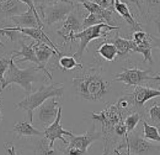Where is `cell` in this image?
Listing matches in <instances>:
<instances>
[{
  "instance_id": "1",
  "label": "cell",
  "mask_w": 160,
  "mask_h": 155,
  "mask_svg": "<svg viewBox=\"0 0 160 155\" xmlns=\"http://www.w3.org/2000/svg\"><path fill=\"white\" fill-rule=\"evenodd\" d=\"M83 69L73 78L76 95L88 101H100L110 92L111 82L103 76L97 65Z\"/></svg>"
},
{
  "instance_id": "2",
  "label": "cell",
  "mask_w": 160,
  "mask_h": 155,
  "mask_svg": "<svg viewBox=\"0 0 160 155\" xmlns=\"http://www.w3.org/2000/svg\"><path fill=\"white\" fill-rule=\"evenodd\" d=\"M92 119L93 121H98L101 123L102 129V142L104 144V154H109L114 152L119 144L118 135L115 133V126L123 119V114L118 109L116 103L108 106L106 108L99 112H92Z\"/></svg>"
},
{
  "instance_id": "3",
  "label": "cell",
  "mask_w": 160,
  "mask_h": 155,
  "mask_svg": "<svg viewBox=\"0 0 160 155\" xmlns=\"http://www.w3.org/2000/svg\"><path fill=\"white\" fill-rule=\"evenodd\" d=\"M39 70L41 69L35 64L26 69H20L16 63L15 58L11 56L10 67L4 76L1 78V88L3 90L11 84H17L23 89L28 95L32 92L33 83L40 81Z\"/></svg>"
},
{
  "instance_id": "4",
  "label": "cell",
  "mask_w": 160,
  "mask_h": 155,
  "mask_svg": "<svg viewBox=\"0 0 160 155\" xmlns=\"http://www.w3.org/2000/svg\"><path fill=\"white\" fill-rule=\"evenodd\" d=\"M64 93V87L62 83L42 85L35 92H31L16 104V109L23 110L28 113L29 121L33 123V112L52 97L62 98Z\"/></svg>"
},
{
  "instance_id": "5",
  "label": "cell",
  "mask_w": 160,
  "mask_h": 155,
  "mask_svg": "<svg viewBox=\"0 0 160 155\" xmlns=\"http://www.w3.org/2000/svg\"><path fill=\"white\" fill-rule=\"evenodd\" d=\"M126 149V154H156L160 152V146L154 145L148 140L140 135V132L134 129L130 133L127 138L122 139V142L120 143L115 149L114 153L120 154L121 149Z\"/></svg>"
},
{
  "instance_id": "6",
  "label": "cell",
  "mask_w": 160,
  "mask_h": 155,
  "mask_svg": "<svg viewBox=\"0 0 160 155\" xmlns=\"http://www.w3.org/2000/svg\"><path fill=\"white\" fill-rule=\"evenodd\" d=\"M119 29V27L111 26L106 22H102L94 26L89 27L82 29L81 32L74 34V41L80 40L77 52L74 54V57L79 61H82L84 52L88 48V44L93 40L98 39L101 36H106L108 32Z\"/></svg>"
},
{
  "instance_id": "7",
  "label": "cell",
  "mask_w": 160,
  "mask_h": 155,
  "mask_svg": "<svg viewBox=\"0 0 160 155\" xmlns=\"http://www.w3.org/2000/svg\"><path fill=\"white\" fill-rule=\"evenodd\" d=\"M136 7L140 20L157 28L160 33V0H129Z\"/></svg>"
},
{
  "instance_id": "8",
  "label": "cell",
  "mask_w": 160,
  "mask_h": 155,
  "mask_svg": "<svg viewBox=\"0 0 160 155\" xmlns=\"http://www.w3.org/2000/svg\"><path fill=\"white\" fill-rule=\"evenodd\" d=\"M75 7L76 5L75 3H58L44 8V10L40 14V17L45 25L49 27L52 26L56 23L65 20L69 14L75 10Z\"/></svg>"
},
{
  "instance_id": "9",
  "label": "cell",
  "mask_w": 160,
  "mask_h": 155,
  "mask_svg": "<svg viewBox=\"0 0 160 155\" xmlns=\"http://www.w3.org/2000/svg\"><path fill=\"white\" fill-rule=\"evenodd\" d=\"M152 73L151 70H143L137 67L128 68L118 74L112 82H121L127 86H140L146 82L157 81L156 74L152 75Z\"/></svg>"
},
{
  "instance_id": "10",
  "label": "cell",
  "mask_w": 160,
  "mask_h": 155,
  "mask_svg": "<svg viewBox=\"0 0 160 155\" xmlns=\"http://www.w3.org/2000/svg\"><path fill=\"white\" fill-rule=\"evenodd\" d=\"M133 40V52L141 53L143 55L144 62L150 64L153 63V58L152 56V40L151 34L143 30L134 31L132 34Z\"/></svg>"
},
{
  "instance_id": "11",
  "label": "cell",
  "mask_w": 160,
  "mask_h": 155,
  "mask_svg": "<svg viewBox=\"0 0 160 155\" xmlns=\"http://www.w3.org/2000/svg\"><path fill=\"white\" fill-rule=\"evenodd\" d=\"M61 98L58 97H52L45 102L41 106L37 108V118L38 121L44 128H46L55 120L58 113L60 101Z\"/></svg>"
},
{
  "instance_id": "12",
  "label": "cell",
  "mask_w": 160,
  "mask_h": 155,
  "mask_svg": "<svg viewBox=\"0 0 160 155\" xmlns=\"http://www.w3.org/2000/svg\"><path fill=\"white\" fill-rule=\"evenodd\" d=\"M102 132L97 131L95 128V124L93 123L92 128L87 132L81 135H72L70 136L68 148H76L80 149L83 154L88 152V148L95 142L96 141H102Z\"/></svg>"
},
{
  "instance_id": "13",
  "label": "cell",
  "mask_w": 160,
  "mask_h": 155,
  "mask_svg": "<svg viewBox=\"0 0 160 155\" xmlns=\"http://www.w3.org/2000/svg\"><path fill=\"white\" fill-rule=\"evenodd\" d=\"M35 43V40L31 43H26L24 40L21 43V50L20 51H15L12 52V56L16 58L17 57H21V58L16 60V63H22V62H31L33 64H35L39 67V69L42 70V72L47 76L50 80H52V76L49 72V70L46 69V66H44L42 63H40L36 56L35 51L33 48V45Z\"/></svg>"
},
{
  "instance_id": "14",
  "label": "cell",
  "mask_w": 160,
  "mask_h": 155,
  "mask_svg": "<svg viewBox=\"0 0 160 155\" xmlns=\"http://www.w3.org/2000/svg\"><path fill=\"white\" fill-rule=\"evenodd\" d=\"M62 107L60 106L58 110V113L56 119L52 122L50 125H48L46 128H45L44 130V134L46 138L50 141V145L52 148L54 147L55 142L57 140H61L65 145L69 144V142L64 138V136H72L74 134L70 131L65 130L62 128V125L61 124V119H62Z\"/></svg>"
},
{
  "instance_id": "15",
  "label": "cell",
  "mask_w": 160,
  "mask_h": 155,
  "mask_svg": "<svg viewBox=\"0 0 160 155\" xmlns=\"http://www.w3.org/2000/svg\"><path fill=\"white\" fill-rule=\"evenodd\" d=\"M83 29L82 22L78 16L74 13V10L63 21L62 28L57 31L59 35L63 38V45L67 42L74 41V34L81 32Z\"/></svg>"
},
{
  "instance_id": "16",
  "label": "cell",
  "mask_w": 160,
  "mask_h": 155,
  "mask_svg": "<svg viewBox=\"0 0 160 155\" xmlns=\"http://www.w3.org/2000/svg\"><path fill=\"white\" fill-rule=\"evenodd\" d=\"M4 30H9V31H17L19 33H22L24 35L32 38L33 40L35 41H39V42H43L47 45H49L52 47L53 49L57 51V52L58 53L60 57L62 56V53L60 52L58 50V46L56 44H54L50 39L49 36H47L45 32L43 31V28H20V27H5V28H2Z\"/></svg>"
},
{
  "instance_id": "17",
  "label": "cell",
  "mask_w": 160,
  "mask_h": 155,
  "mask_svg": "<svg viewBox=\"0 0 160 155\" xmlns=\"http://www.w3.org/2000/svg\"><path fill=\"white\" fill-rule=\"evenodd\" d=\"M132 96L134 98L136 110L138 112L144 113L145 104L150 99H154L156 97H160V90L140 85V86L134 87V91L132 92Z\"/></svg>"
},
{
  "instance_id": "18",
  "label": "cell",
  "mask_w": 160,
  "mask_h": 155,
  "mask_svg": "<svg viewBox=\"0 0 160 155\" xmlns=\"http://www.w3.org/2000/svg\"><path fill=\"white\" fill-rule=\"evenodd\" d=\"M77 2L82 4L89 13L97 14L105 20V22L111 26H118L117 20L114 17L115 10L111 9H105L104 7L100 6L98 3H95L93 1H88V0H77Z\"/></svg>"
},
{
  "instance_id": "19",
  "label": "cell",
  "mask_w": 160,
  "mask_h": 155,
  "mask_svg": "<svg viewBox=\"0 0 160 155\" xmlns=\"http://www.w3.org/2000/svg\"><path fill=\"white\" fill-rule=\"evenodd\" d=\"M29 8L21 0H1L2 19L11 18L14 16L26 12Z\"/></svg>"
},
{
  "instance_id": "20",
  "label": "cell",
  "mask_w": 160,
  "mask_h": 155,
  "mask_svg": "<svg viewBox=\"0 0 160 155\" xmlns=\"http://www.w3.org/2000/svg\"><path fill=\"white\" fill-rule=\"evenodd\" d=\"M114 10L122 19H123L128 25H130L131 28L134 31L142 30L141 23L138 22V21L133 17L127 3L122 2L121 0H115Z\"/></svg>"
},
{
  "instance_id": "21",
  "label": "cell",
  "mask_w": 160,
  "mask_h": 155,
  "mask_svg": "<svg viewBox=\"0 0 160 155\" xmlns=\"http://www.w3.org/2000/svg\"><path fill=\"white\" fill-rule=\"evenodd\" d=\"M15 25L20 28H40L37 20L36 15L33 10H28L26 12L14 16L10 18Z\"/></svg>"
},
{
  "instance_id": "22",
  "label": "cell",
  "mask_w": 160,
  "mask_h": 155,
  "mask_svg": "<svg viewBox=\"0 0 160 155\" xmlns=\"http://www.w3.org/2000/svg\"><path fill=\"white\" fill-rule=\"evenodd\" d=\"M32 124L33 123L31 122H27V121L17 122L16 124L13 125L12 130L19 137H32V136L43 137L45 135L44 132L34 128Z\"/></svg>"
},
{
  "instance_id": "23",
  "label": "cell",
  "mask_w": 160,
  "mask_h": 155,
  "mask_svg": "<svg viewBox=\"0 0 160 155\" xmlns=\"http://www.w3.org/2000/svg\"><path fill=\"white\" fill-rule=\"evenodd\" d=\"M33 48H34L36 56L38 58V59L44 66H46L47 63L49 62L50 58L53 55L60 57L55 49H53L52 46L46 43H43V42L35 41V43L33 45Z\"/></svg>"
},
{
  "instance_id": "24",
  "label": "cell",
  "mask_w": 160,
  "mask_h": 155,
  "mask_svg": "<svg viewBox=\"0 0 160 155\" xmlns=\"http://www.w3.org/2000/svg\"><path fill=\"white\" fill-rule=\"evenodd\" d=\"M112 43H114L118 51V58H122L128 56L129 54L133 53V40L124 39L119 35V33H117L116 35L111 40Z\"/></svg>"
},
{
  "instance_id": "25",
  "label": "cell",
  "mask_w": 160,
  "mask_h": 155,
  "mask_svg": "<svg viewBox=\"0 0 160 155\" xmlns=\"http://www.w3.org/2000/svg\"><path fill=\"white\" fill-rule=\"evenodd\" d=\"M97 52L102 58L108 62H113L118 58V51L114 43L105 41L97 50Z\"/></svg>"
},
{
  "instance_id": "26",
  "label": "cell",
  "mask_w": 160,
  "mask_h": 155,
  "mask_svg": "<svg viewBox=\"0 0 160 155\" xmlns=\"http://www.w3.org/2000/svg\"><path fill=\"white\" fill-rule=\"evenodd\" d=\"M116 105L123 115L125 114L127 116L132 112H138L136 110V107H135V105H134V98L132 96V93L125 94L124 96L121 97L116 102Z\"/></svg>"
},
{
  "instance_id": "27",
  "label": "cell",
  "mask_w": 160,
  "mask_h": 155,
  "mask_svg": "<svg viewBox=\"0 0 160 155\" xmlns=\"http://www.w3.org/2000/svg\"><path fill=\"white\" fill-rule=\"evenodd\" d=\"M142 127H143V135L145 138L149 141L160 143V131L157 126L149 124L145 119H143Z\"/></svg>"
},
{
  "instance_id": "28",
  "label": "cell",
  "mask_w": 160,
  "mask_h": 155,
  "mask_svg": "<svg viewBox=\"0 0 160 155\" xmlns=\"http://www.w3.org/2000/svg\"><path fill=\"white\" fill-rule=\"evenodd\" d=\"M58 65L64 71L72 70L75 68H80L82 69L84 68L83 64L78 63V61L75 57L67 56V55H62L61 57H59Z\"/></svg>"
},
{
  "instance_id": "29",
  "label": "cell",
  "mask_w": 160,
  "mask_h": 155,
  "mask_svg": "<svg viewBox=\"0 0 160 155\" xmlns=\"http://www.w3.org/2000/svg\"><path fill=\"white\" fill-rule=\"evenodd\" d=\"M142 114L143 113L141 112H134L125 117L124 122L125 125L127 127V135H126L124 138H127L128 135L135 129L138 123L141 120Z\"/></svg>"
},
{
  "instance_id": "30",
  "label": "cell",
  "mask_w": 160,
  "mask_h": 155,
  "mask_svg": "<svg viewBox=\"0 0 160 155\" xmlns=\"http://www.w3.org/2000/svg\"><path fill=\"white\" fill-rule=\"evenodd\" d=\"M36 154H55L58 153V152L51 147L50 141L44 135L42 139H40L39 142L36 143L35 151Z\"/></svg>"
},
{
  "instance_id": "31",
  "label": "cell",
  "mask_w": 160,
  "mask_h": 155,
  "mask_svg": "<svg viewBox=\"0 0 160 155\" xmlns=\"http://www.w3.org/2000/svg\"><path fill=\"white\" fill-rule=\"evenodd\" d=\"M147 116L152 122V124L157 127L160 125V104L154 103L147 110Z\"/></svg>"
},
{
  "instance_id": "32",
  "label": "cell",
  "mask_w": 160,
  "mask_h": 155,
  "mask_svg": "<svg viewBox=\"0 0 160 155\" xmlns=\"http://www.w3.org/2000/svg\"><path fill=\"white\" fill-rule=\"evenodd\" d=\"M102 22H105L100 16L94 13H89L82 21V27H83V29H84V28L94 26V25H97V24H99V23Z\"/></svg>"
},
{
  "instance_id": "33",
  "label": "cell",
  "mask_w": 160,
  "mask_h": 155,
  "mask_svg": "<svg viewBox=\"0 0 160 155\" xmlns=\"http://www.w3.org/2000/svg\"><path fill=\"white\" fill-rule=\"evenodd\" d=\"M35 1L36 7L39 12V16L44 10V8L47 6H51L53 4H56L61 2H66V3H74V0H34Z\"/></svg>"
},
{
  "instance_id": "34",
  "label": "cell",
  "mask_w": 160,
  "mask_h": 155,
  "mask_svg": "<svg viewBox=\"0 0 160 155\" xmlns=\"http://www.w3.org/2000/svg\"><path fill=\"white\" fill-rule=\"evenodd\" d=\"M115 133L119 137L124 138L126 136V135H127V127L125 125L124 120L119 122L117 125L115 126Z\"/></svg>"
},
{
  "instance_id": "35",
  "label": "cell",
  "mask_w": 160,
  "mask_h": 155,
  "mask_svg": "<svg viewBox=\"0 0 160 155\" xmlns=\"http://www.w3.org/2000/svg\"><path fill=\"white\" fill-rule=\"evenodd\" d=\"M10 60H11V57L10 58H1L0 60V70H1V78H3L5 73L9 69L10 64Z\"/></svg>"
},
{
  "instance_id": "36",
  "label": "cell",
  "mask_w": 160,
  "mask_h": 155,
  "mask_svg": "<svg viewBox=\"0 0 160 155\" xmlns=\"http://www.w3.org/2000/svg\"><path fill=\"white\" fill-rule=\"evenodd\" d=\"M4 149H5V152L8 154L10 155H17V152L16 151V147L11 142H4Z\"/></svg>"
},
{
  "instance_id": "37",
  "label": "cell",
  "mask_w": 160,
  "mask_h": 155,
  "mask_svg": "<svg viewBox=\"0 0 160 155\" xmlns=\"http://www.w3.org/2000/svg\"><path fill=\"white\" fill-rule=\"evenodd\" d=\"M151 40H152V48L158 49L160 52V38L151 34Z\"/></svg>"
},
{
  "instance_id": "38",
  "label": "cell",
  "mask_w": 160,
  "mask_h": 155,
  "mask_svg": "<svg viewBox=\"0 0 160 155\" xmlns=\"http://www.w3.org/2000/svg\"><path fill=\"white\" fill-rule=\"evenodd\" d=\"M156 77H157L158 82H160V74L157 73V74H156ZM159 90H160V87H159Z\"/></svg>"
},
{
  "instance_id": "39",
  "label": "cell",
  "mask_w": 160,
  "mask_h": 155,
  "mask_svg": "<svg viewBox=\"0 0 160 155\" xmlns=\"http://www.w3.org/2000/svg\"><path fill=\"white\" fill-rule=\"evenodd\" d=\"M112 3H113V4L115 3V0H112Z\"/></svg>"
},
{
  "instance_id": "40",
  "label": "cell",
  "mask_w": 160,
  "mask_h": 155,
  "mask_svg": "<svg viewBox=\"0 0 160 155\" xmlns=\"http://www.w3.org/2000/svg\"><path fill=\"white\" fill-rule=\"evenodd\" d=\"M88 1H93V0H88ZM93 2H94V1H93Z\"/></svg>"
}]
</instances>
